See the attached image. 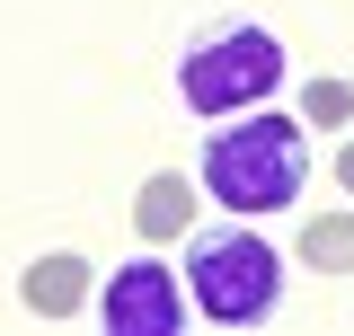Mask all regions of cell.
I'll use <instances>...</instances> for the list:
<instances>
[{"label": "cell", "instance_id": "obj_1", "mask_svg": "<svg viewBox=\"0 0 354 336\" xmlns=\"http://www.w3.org/2000/svg\"><path fill=\"white\" fill-rule=\"evenodd\" d=\"M195 186H204L221 212H239V221L283 212L310 186V124L301 115H274V106L221 115V124L195 142Z\"/></svg>", "mask_w": 354, "mask_h": 336}, {"label": "cell", "instance_id": "obj_2", "mask_svg": "<svg viewBox=\"0 0 354 336\" xmlns=\"http://www.w3.org/2000/svg\"><path fill=\"white\" fill-rule=\"evenodd\" d=\"M186 292H195V319L213 328H266L283 310V256L230 212L213 230H186Z\"/></svg>", "mask_w": 354, "mask_h": 336}, {"label": "cell", "instance_id": "obj_3", "mask_svg": "<svg viewBox=\"0 0 354 336\" xmlns=\"http://www.w3.org/2000/svg\"><path fill=\"white\" fill-rule=\"evenodd\" d=\"M283 88V36L257 18H213L177 44V97L195 115H248Z\"/></svg>", "mask_w": 354, "mask_h": 336}, {"label": "cell", "instance_id": "obj_4", "mask_svg": "<svg viewBox=\"0 0 354 336\" xmlns=\"http://www.w3.org/2000/svg\"><path fill=\"white\" fill-rule=\"evenodd\" d=\"M97 319H106V336H186V319H195V292L177 283V265H160V256L142 248V256H124V265L106 274Z\"/></svg>", "mask_w": 354, "mask_h": 336}, {"label": "cell", "instance_id": "obj_5", "mask_svg": "<svg viewBox=\"0 0 354 336\" xmlns=\"http://www.w3.org/2000/svg\"><path fill=\"white\" fill-rule=\"evenodd\" d=\"M88 283H97V265H88L80 248H53V256H36V265L18 274V301H27L36 319H71V310H88Z\"/></svg>", "mask_w": 354, "mask_h": 336}, {"label": "cell", "instance_id": "obj_6", "mask_svg": "<svg viewBox=\"0 0 354 336\" xmlns=\"http://www.w3.org/2000/svg\"><path fill=\"white\" fill-rule=\"evenodd\" d=\"M186 221H195V177H186V168H160V177L142 186V204H133V230H142V239H177Z\"/></svg>", "mask_w": 354, "mask_h": 336}, {"label": "cell", "instance_id": "obj_7", "mask_svg": "<svg viewBox=\"0 0 354 336\" xmlns=\"http://www.w3.org/2000/svg\"><path fill=\"white\" fill-rule=\"evenodd\" d=\"M301 265L354 274V212H310V221H301Z\"/></svg>", "mask_w": 354, "mask_h": 336}, {"label": "cell", "instance_id": "obj_8", "mask_svg": "<svg viewBox=\"0 0 354 336\" xmlns=\"http://www.w3.org/2000/svg\"><path fill=\"white\" fill-rule=\"evenodd\" d=\"M346 115H354V88H346V80H310L301 124H346Z\"/></svg>", "mask_w": 354, "mask_h": 336}, {"label": "cell", "instance_id": "obj_9", "mask_svg": "<svg viewBox=\"0 0 354 336\" xmlns=\"http://www.w3.org/2000/svg\"><path fill=\"white\" fill-rule=\"evenodd\" d=\"M337 186H346V195H354V142H346V151H337Z\"/></svg>", "mask_w": 354, "mask_h": 336}]
</instances>
